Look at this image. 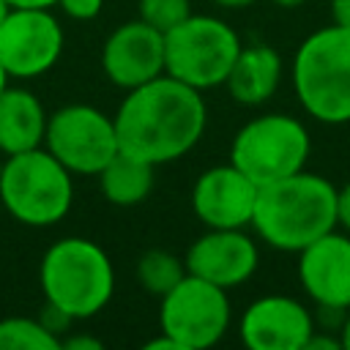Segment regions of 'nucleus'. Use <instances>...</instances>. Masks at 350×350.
<instances>
[{
	"label": "nucleus",
	"instance_id": "obj_1",
	"mask_svg": "<svg viewBox=\"0 0 350 350\" xmlns=\"http://www.w3.org/2000/svg\"><path fill=\"white\" fill-rule=\"evenodd\" d=\"M112 120L118 148L159 167L186 156L202 139L208 109L202 90L161 74L126 90Z\"/></svg>",
	"mask_w": 350,
	"mask_h": 350
},
{
	"label": "nucleus",
	"instance_id": "obj_2",
	"mask_svg": "<svg viewBox=\"0 0 350 350\" xmlns=\"http://www.w3.org/2000/svg\"><path fill=\"white\" fill-rule=\"evenodd\" d=\"M254 232L279 252H301L320 235L336 230V186L298 170L260 186L252 216Z\"/></svg>",
	"mask_w": 350,
	"mask_h": 350
},
{
	"label": "nucleus",
	"instance_id": "obj_3",
	"mask_svg": "<svg viewBox=\"0 0 350 350\" xmlns=\"http://www.w3.org/2000/svg\"><path fill=\"white\" fill-rule=\"evenodd\" d=\"M38 282L46 304L71 320H88L109 304L115 293V268L96 241L68 235L44 252Z\"/></svg>",
	"mask_w": 350,
	"mask_h": 350
},
{
	"label": "nucleus",
	"instance_id": "obj_4",
	"mask_svg": "<svg viewBox=\"0 0 350 350\" xmlns=\"http://www.w3.org/2000/svg\"><path fill=\"white\" fill-rule=\"evenodd\" d=\"M298 104L320 123H350V27L331 22L309 33L293 57Z\"/></svg>",
	"mask_w": 350,
	"mask_h": 350
},
{
	"label": "nucleus",
	"instance_id": "obj_5",
	"mask_svg": "<svg viewBox=\"0 0 350 350\" xmlns=\"http://www.w3.org/2000/svg\"><path fill=\"white\" fill-rule=\"evenodd\" d=\"M0 202L27 227H52L71 211V172L41 145L11 153L0 167Z\"/></svg>",
	"mask_w": 350,
	"mask_h": 350
},
{
	"label": "nucleus",
	"instance_id": "obj_6",
	"mask_svg": "<svg viewBox=\"0 0 350 350\" xmlns=\"http://www.w3.org/2000/svg\"><path fill=\"white\" fill-rule=\"evenodd\" d=\"M241 46L238 33L219 16L189 14L164 33V74L197 90H211L224 85Z\"/></svg>",
	"mask_w": 350,
	"mask_h": 350
},
{
	"label": "nucleus",
	"instance_id": "obj_7",
	"mask_svg": "<svg viewBox=\"0 0 350 350\" xmlns=\"http://www.w3.org/2000/svg\"><path fill=\"white\" fill-rule=\"evenodd\" d=\"M309 148V131L298 118L268 112L238 129L230 145V161L257 186H265L304 170Z\"/></svg>",
	"mask_w": 350,
	"mask_h": 350
},
{
	"label": "nucleus",
	"instance_id": "obj_8",
	"mask_svg": "<svg viewBox=\"0 0 350 350\" xmlns=\"http://www.w3.org/2000/svg\"><path fill=\"white\" fill-rule=\"evenodd\" d=\"M227 290L194 273H186L170 293L161 295L159 325L180 350H208L230 328Z\"/></svg>",
	"mask_w": 350,
	"mask_h": 350
},
{
	"label": "nucleus",
	"instance_id": "obj_9",
	"mask_svg": "<svg viewBox=\"0 0 350 350\" xmlns=\"http://www.w3.org/2000/svg\"><path fill=\"white\" fill-rule=\"evenodd\" d=\"M44 148L71 175H98L120 150L115 120L93 104H66L46 118Z\"/></svg>",
	"mask_w": 350,
	"mask_h": 350
},
{
	"label": "nucleus",
	"instance_id": "obj_10",
	"mask_svg": "<svg viewBox=\"0 0 350 350\" xmlns=\"http://www.w3.org/2000/svg\"><path fill=\"white\" fill-rule=\"evenodd\" d=\"M63 41L49 8H11L0 25V63L11 79H36L60 60Z\"/></svg>",
	"mask_w": 350,
	"mask_h": 350
},
{
	"label": "nucleus",
	"instance_id": "obj_11",
	"mask_svg": "<svg viewBox=\"0 0 350 350\" xmlns=\"http://www.w3.org/2000/svg\"><path fill=\"white\" fill-rule=\"evenodd\" d=\"M260 186L232 161L208 167L191 189L194 216L211 230H243L252 224Z\"/></svg>",
	"mask_w": 350,
	"mask_h": 350
},
{
	"label": "nucleus",
	"instance_id": "obj_12",
	"mask_svg": "<svg viewBox=\"0 0 350 350\" xmlns=\"http://www.w3.org/2000/svg\"><path fill=\"white\" fill-rule=\"evenodd\" d=\"M101 71L112 85L123 90L161 77L164 33H159L142 19L118 25L101 46Z\"/></svg>",
	"mask_w": 350,
	"mask_h": 350
},
{
	"label": "nucleus",
	"instance_id": "obj_13",
	"mask_svg": "<svg viewBox=\"0 0 350 350\" xmlns=\"http://www.w3.org/2000/svg\"><path fill=\"white\" fill-rule=\"evenodd\" d=\"M238 331L249 350H304L314 317L298 298L262 295L243 309Z\"/></svg>",
	"mask_w": 350,
	"mask_h": 350
},
{
	"label": "nucleus",
	"instance_id": "obj_14",
	"mask_svg": "<svg viewBox=\"0 0 350 350\" xmlns=\"http://www.w3.org/2000/svg\"><path fill=\"white\" fill-rule=\"evenodd\" d=\"M298 282L325 309H350V235L325 232L298 252Z\"/></svg>",
	"mask_w": 350,
	"mask_h": 350
},
{
	"label": "nucleus",
	"instance_id": "obj_15",
	"mask_svg": "<svg viewBox=\"0 0 350 350\" xmlns=\"http://www.w3.org/2000/svg\"><path fill=\"white\" fill-rule=\"evenodd\" d=\"M183 262L189 273L211 284H219L224 290H232L246 279H252V273L260 265V252L257 243L243 230L208 227V232L189 246Z\"/></svg>",
	"mask_w": 350,
	"mask_h": 350
},
{
	"label": "nucleus",
	"instance_id": "obj_16",
	"mask_svg": "<svg viewBox=\"0 0 350 350\" xmlns=\"http://www.w3.org/2000/svg\"><path fill=\"white\" fill-rule=\"evenodd\" d=\"M282 82V57L273 46L254 44V46H241L224 85L232 101L257 107L265 104Z\"/></svg>",
	"mask_w": 350,
	"mask_h": 350
},
{
	"label": "nucleus",
	"instance_id": "obj_17",
	"mask_svg": "<svg viewBox=\"0 0 350 350\" xmlns=\"http://www.w3.org/2000/svg\"><path fill=\"white\" fill-rule=\"evenodd\" d=\"M46 112L36 93L25 88H5L0 93V153H22L44 145Z\"/></svg>",
	"mask_w": 350,
	"mask_h": 350
},
{
	"label": "nucleus",
	"instance_id": "obj_18",
	"mask_svg": "<svg viewBox=\"0 0 350 350\" xmlns=\"http://www.w3.org/2000/svg\"><path fill=\"white\" fill-rule=\"evenodd\" d=\"M153 170H156L153 164L118 150L96 175L101 197L118 208H131L145 202L148 194L153 191Z\"/></svg>",
	"mask_w": 350,
	"mask_h": 350
},
{
	"label": "nucleus",
	"instance_id": "obj_19",
	"mask_svg": "<svg viewBox=\"0 0 350 350\" xmlns=\"http://www.w3.org/2000/svg\"><path fill=\"white\" fill-rule=\"evenodd\" d=\"M186 273H189L186 262L178 254L167 252V249H148L137 260V282H139V287L145 293H150V295H159V298L164 293H170Z\"/></svg>",
	"mask_w": 350,
	"mask_h": 350
},
{
	"label": "nucleus",
	"instance_id": "obj_20",
	"mask_svg": "<svg viewBox=\"0 0 350 350\" xmlns=\"http://www.w3.org/2000/svg\"><path fill=\"white\" fill-rule=\"evenodd\" d=\"M0 350H60V336L36 317H3Z\"/></svg>",
	"mask_w": 350,
	"mask_h": 350
},
{
	"label": "nucleus",
	"instance_id": "obj_21",
	"mask_svg": "<svg viewBox=\"0 0 350 350\" xmlns=\"http://www.w3.org/2000/svg\"><path fill=\"white\" fill-rule=\"evenodd\" d=\"M191 14L189 0H139V19L156 27L159 33L172 30Z\"/></svg>",
	"mask_w": 350,
	"mask_h": 350
},
{
	"label": "nucleus",
	"instance_id": "obj_22",
	"mask_svg": "<svg viewBox=\"0 0 350 350\" xmlns=\"http://www.w3.org/2000/svg\"><path fill=\"white\" fill-rule=\"evenodd\" d=\"M60 11L68 16V19H77V22H88V19H96L104 8V0H57Z\"/></svg>",
	"mask_w": 350,
	"mask_h": 350
},
{
	"label": "nucleus",
	"instance_id": "obj_23",
	"mask_svg": "<svg viewBox=\"0 0 350 350\" xmlns=\"http://www.w3.org/2000/svg\"><path fill=\"white\" fill-rule=\"evenodd\" d=\"M336 224H342L350 235V180L342 189H336Z\"/></svg>",
	"mask_w": 350,
	"mask_h": 350
},
{
	"label": "nucleus",
	"instance_id": "obj_24",
	"mask_svg": "<svg viewBox=\"0 0 350 350\" xmlns=\"http://www.w3.org/2000/svg\"><path fill=\"white\" fill-rule=\"evenodd\" d=\"M60 347H66V350H101L104 345H101V339H96V336H88V334H71V336H63Z\"/></svg>",
	"mask_w": 350,
	"mask_h": 350
},
{
	"label": "nucleus",
	"instance_id": "obj_25",
	"mask_svg": "<svg viewBox=\"0 0 350 350\" xmlns=\"http://www.w3.org/2000/svg\"><path fill=\"white\" fill-rule=\"evenodd\" d=\"M339 347H342L339 336H325V334H314V331L304 345V350H339Z\"/></svg>",
	"mask_w": 350,
	"mask_h": 350
},
{
	"label": "nucleus",
	"instance_id": "obj_26",
	"mask_svg": "<svg viewBox=\"0 0 350 350\" xmlns=\"http://www.w3.org/2000/svg\"><path fill=\"white\" fill-rule=\"evenodd\" d=\"M331 19L350 27V0H331Z\"/></svg>",
	"mask_w": 350,
	"mask_h": 350
},
{
	"label": "nucleus",
	"instance_id": "obj_27",
	"mask_svg": "<svg viewBox=\"0 0 350 350\" xmlns=\"http://www.w3.org/2000/svg\"><path fill=\"white\" fill-rule=\"evenodd\" d=\"M161 347H167V350H180V347L175 345V339H170L167 334H159L156 339H148V342H145V350H161Z\"/></svg>",
	"mask_w": 350,
	"mask_h": 350
},
{
	"label": "nucleus",
	"instance_id": "obj_28",
	"mask_svg": "<svg viewBox=\"0 0 350 350\" xmlns=\"http://www.w3.org/2000/svg\"><path fill=\"white\" fill-rule=\"evenodd\" d=\"M11 8H52L57 0H8Z\"/></svg>",
	"mask_w": 350,
	"mask_h": 350
},
{
	"label": "nucleus",
	"instance_id": "obj_29",
	"mask_svg": "<svg viewBox=\"0 0 350 350\" xmlns=\"http://www.w3.org/2000/svg\"><path fill=\"white\" fill-rule=\"evenodd\" d=\"M342 334H339V339H342V347L345 350H350V309L345 312V317H342Z\"/></svg>",
	"mask_w": 350,
	"mask_h": 350
},
{
	"label": "nucleus",
	"instance_id": "obj_30",
	"mask_svg": "<svg viewBox=\"0 0 350 350\" xmlns=\"http://www.w3.org/2000/svg\"><path fill=\"white\" fill-rule=\"evenodd\" d=\"M213 3L221 5V8H246V5H252L257 0H213Z\"/></svg>",
	"mask_w": 350,
	"mask_h": 350
},
{
	"label": "nucleus",
	"instance_id": "obj_31",
	"mask_svg": "<svg viewBox=\"0 0 350 350\" xmlns=\"http://www.w3.org/2000/svg\"><path fill=\"white\" fill-rule=\"evenodd\" d=\"M271 3H276L279 8H298V5H304L306 0H271Z\"/></svg>",
	"mask_w": 350,
	"mask_h": 350
},
{
	"label": "nucleus",
	"instance_id": "obj_32",
	"mask_svg": "<svg viewBox=\"0 0 350 350\" xmlns=\"http://www.w3.org/2000/svg\"><path fill=\"white\" fill-rule=\"evenodd\" d=\"M8 79H11V77L5 74V68H3V63H0V93L8 88Z\"/></svg>",
	"mask_w": 350,
	"mask_h": 350
},
{
	"label": "nucleus",
	"instance_id": "obj_33",
	"mask_svg": "<svg viewBox=\"0 0 350 350\" xmlns=\"http://www.w3.org/2000/svg\"><path fill=\"white\" fill-rule=\"evenodd\" d=\"M8 11H11V5H8V0H0V25H3V19L8 16Z\"/></svg>",
	"mask_w": 350,
	"mask_h": 350
},
{
	"label": "nucleus",
	"instance_id": "obj_34",
	"mask_svg": "<svg viewBox=\"0 0 350 350\" xmlns=\"http://www.w3.org/2000/svg\"><path fill=\"white\" fill-rule=\"evenodd\" d=\"M3 159H5V156H3V153H0V167H3Z\"/></svg>",
	"mask_w": 350,
	"mask_h": 350
}]
</instances>
